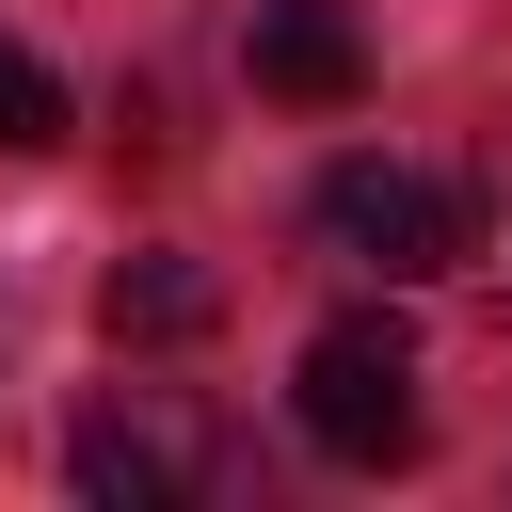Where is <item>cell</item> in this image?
<instances>
[{"instance_id":"6da1fadb","label":"cell","mask_w":512,"mask_h":512,"mask_svg":"<svg viewBox=\"0 0 512 512\" xmlns=\"http://www.w3.org/2000/svg\"><path fill=\"white\" fill-rule=\"evenodd\" d=\"M288 416H304V448H336V464H416V336H400L384 304L320 320L304 368H288Z\"/></svg>"},{"instance_id":"7a4b0ae2","label":"cell","mask_w":512,"mask_h":512,"mask_svg":"<svg viewBox=\"0 0 512 512\" xmlns=\"http://www.w3.org/2000/svg\"><path fill=\"white\" fill-rule=\"evenodd\" d=\"M304 224H320V256H336V272H384V288L464 272V192H448V176H416V160H336V176L304 192Z\"/></svg>"},{"instance_id":"3957f363","label":"cell","mask_w":512,"mask_h":512,"mask_svg":"<svg viewBox=\"0 0 512 512\" xmlns=\"http://www.w3.org/2000/svg\"><path fill=\"white\" fill-rule=\"evenodd\" d=\"M64 480H80L96 512H176V496L208 480V432H192L160 384H112V400H80V432H64Z\"/></svg>"},{"instance_id":"277c9868","label":"cell","mask_w":512,"mask_h":512,"mask_svg":"<svg viewBox=\"0 0 512 512\" xmlns=\"http://www.w3.org/2000/svg\"><path fill=\"white\" fill-rule=\"evenodd\" d=\"M256 96H288V112H352V96H368V32H352V0H256Z\"/></svg>"},{"instance_id":"5b68a950","label":"cell","mask_w":512,"mask_h":512,"mask_svg":"<svg viewBox=\"0 0 512 512\" xmlns=\"http://www.w3.org/2000/svg\"><path fill=\"white\" fill-rule=\"evenodd\" d=\"M208 320H224V288L192 256H128L112 272V336H208Z\"/></svg>"},{"instance_id":"8992f818","label":"cell","mask_w":512,"mask_h":512,"mask_svg":"<svg viewBox=\"0 0 512 512\" xmlns=\"http://www.w3.org/2000/svg\"><path fill=\"white\" fill-rule=\"evenodd\" d=\"M0 144H16V160H32V144H64V80H48L16 32H0Z\"/></svg>"},{"instance_id":"52a82bcc","label":"cell","mask_w":512,"mask_h":512,"mask_svg":"<svg viewBox=\"0 0 512 512\" xmlns=\"http://www.w3.org/2000/svg\"><path fill=\"white\" fill-rule=\"evenodd\" d=\"M496 256H512V160H496Z\"/></svg>"}]
</instances>
